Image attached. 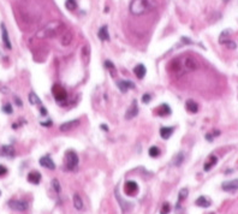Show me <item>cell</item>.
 Masks as SVG:
<instances>
[{
  "label": "cell",
  "mask_w": 238,
  "mask_h": 214,
  "mask_svg": "<svg viewBox=\"0 0 238 214\" xmlns=\"http://www.w3.org/2000/svg\"><path fill=\"white\" fill-rule=\"evenodd\" d=\"M168 72L176 76H183L198 69L197 60L191 55H183L172 59L167 65Z\"/></svg>",
  "instance_id": "6da1fadb"
},
{
  "label": "cell",
  "mask_w": 238,
  "mask_h": 214,
  "mask_svg": "<svg viewBox=\"0 0 238 214\" xmlns=\"http://www.w3.org/2000/svg\"><path fill=\"white\" fill-rule=\"evenodd\" d=\"M156 6V0H132L130 4V11L135 16H141L153 11Z\"/></svg>",
  "instance_id": "7a4b0ae2"
},
{
  "label": "cell",
  "mask_w": 238,
  "mask_h": 214,
  "mask_svg": "<svg viewBox=\"0 0 238 214\" xmlns=\"http://www.w3.org/2000/svg\"><path fill=\"white\" fill-rule=\"evenodd\" d=\"M78 165V157L73 150H68L65 153V167L70 171H73Z\"/></svg>",
  "instance_id": "3957f363"
},
{
  "label": "cell",
  "mask_w": 238,
  "mask_h": 214,
  "mask_svg": "<svg viewBox=\"0 0 238 214\" xmlns=\"http://www.w3.org/2000/svg\"><path fill=\"white\" fill-rule=\"evenodd\" d=\"M52 93H53V96L55 98V100H57L58 102H63V101H65L66 98H68L66 90H65L62 85H58V84L53 85V88H52Z\"/></svg>",
  "instance_id": "277c9868"
},
{
  "label": "cell",
  "mask_w": 238,
  "mask_h": 214,
  "mask_svg": "<svg viewBox=\"0 0 238 214\" xmlns=\"http://www.w3.org/2000/svg\"><path fill=\"white\" fill-rule=\"evenodd\" d=\"M9 207L12 208L13 210L24 212V210L28 209V202L19 201V200H11V201H9Z\"/></svg>",
  "instance_id": "5b68a950"
},
{
  "label": "cell",
  "mask_w": 238,
  "mask_h": 214,
  "mask_svg": "<svg viewBox=\"0 0 238 214\" xmlns=\"http://www.w3.org/2000/svg\"><path fill=\"white\" fill-rule=\"evenodd\" d=\"M124 191H125V194L129 195V196H134V195H136V193L138 191V185H137V183L134 182V180H129V182H126V183H125V185H124Z\"/></svg>",
  "instance_id": "8992f818"
},
{
  "label": "cell",
  "mask_w": 238,
  "mask_h": 214,
  "mask_svg": "<svg viewBox=\"0 0 238 214\" xmlns=\"http://www.w3.org/2000/svg\"><path fill=\"white\" fill-rule=\"evenodd\" d=\"M221 188H223V190L228 191V193H232V191L238 190V178H237V179H232V180H228V182L223 183Z\"/></svg>",
  "instance_id": "52a82bcc"
},
{
  "label": "cell",
  "mask_w": 238,
  "mask_h": 214,
  "mask_svg": "<svg viewBox=\"0 0 238 214\" xmlns=\"http://www.w3.org/2000/svg\"><path fill=\"white\" fill-rule=\"evenodd\" d=\"M117 85H118L119 90H120L122 93H126L128 90L135 88V84H134L132 82H130V81H119V82L117 83Z\"/></svg>",
  "instance_id": "ba28073f"
},
{
  "label": "cell",
  "mask_w": 238,
  "mask_h": 214,
  "mask_svg": "<svg viewBox=\"0 0 238 214\" xmlns=\"http://www.w3.org/2000/svg\"><path fill=\"white\" fill-rule=\"evenodd\" d=\"M40 165L43 166V167H46V168H49V170H54V168H55L54 161H53V160L51 159V157H48V155H45V157H42V158L40 159Z\"/></svg>",
  "instance_id": "9c48e42d"
},
{
  "label": "cell",
  "mask_w": 238,
  "mask_h": 214,
  "mask_svg": "<svg viewBox=\"0 0 238 214\" xmlns=\"http://www.w3.org/2000/svg\"><path fill=\"white\" fill-rule=\"evenodd\" d=\"M26 179H28V182H30L32 184H39L40 183V180H41V173L40 172H36V171H33V172H30L28 174V177H26Z\"/></svg>",
  "instance_id": "30bf717a"
},
{
  "label": "cell",
  "mask_w": 238,
  "mask_h": 214,
  "mask_svg": "<svg viewBox=\"0 0 238 214\" xmlns=\"http://www.w3.org/2000/svg\"><path fill=\"white\" fill-rule=\"evenodd\" d=\"M137 113H138V106H137V102H136V100H135V101H132V105L130 106V108L126 111L125 118H126V119H131V118H134L135 115H137Z\"/></svg>",
  "instance_id": "8fae6325"
},
{
  "label": "cell",
  "mask_w": 238,
  "mask_h": 214,
  "mask_svg": "<svg viewBox=\"0 0 238 214\" xmlns=\"http://www.w3.org/2000/svg\"><path fill=\"white\" fill-rule=\"evenodd\" d=\"M79 124V120L78 119H73V120H70L68 123H64L60 125V131H69V130H72L75 126H77Z\"/></svg>",
  "instance_id": "7c38bea8"
},
{
  "label": "cell",
  "mask_w": 238,
  "mask_h": 214,
  "mask_svg": "<svg viewBox=\"0 0 238 214\" xmlns=\"http://www.w3.org/2000/svg\"><path fill=\"white\" fill-rule=\"evenodd\" d=\"M156 114L161 115V117H166V115H170L171 114V107L167 105V104H164V105H160L158 108H156Z\"/></svg>",
  "instance_id": "4fadbf2b"
},
{
  "label": "cell",
  "mask_w": 238,
  "mask_h": 214,
  "mask_svg": "<svg viewBox=\"0 0 238 214\" xmlns=\"http://www.w3.org/2000/svg\"><path fill=\"white\" fill-rule=\"evenodd\" d=\"M1 33H3V42L5 45V47L7 49H11L12 46H11V42H10V39H9V34H7V29L5 28L4 24H1Z\"/></svg>",
  "instance_id": "5bb4252c"
},
{
  "label": "cell",
  "mask_w": 238,
  "mask_h": 214,
  "mask_svg": "<svg viewBox=\"0 0 238 214\" xmlns=\"http://www.w3.org/2000/svg\"><path fill=\"white\" fill-rule=\"evenodd\" d=\"M196 206H198V207H203V208H208L211 204H212V202H211V200L209 199H207L206 196H200L197 200H196Z\"/></svg>",
  "instance_id": "9a60e30c"
},
{
  "label": "cell",
  "mask_w": 238,
  "mask_h": 214,
  "mask_svg": "<svg viewBox=\"0 0 238 214\" xmlns=\"http://www.w3.org/2000/svg\"><path fill=\"white\" fill-rule=\"evenodd\" d=\"M134 72H135V75L137 76V78H140V79H142L144 76H145V72H147V70H145V66L143 65V64H138L135 69H134Z\"/></svg>",
  "instance_id": "2e32d148"
},
{
  "label": "cell",
  "mask_w": 238,
  "mask_h": 214,
  "mask_svg": "<svg viewBox=\"0 0 238 214\" xmlns=\"http://www.w3.org/2000/svg\"><path fill=\"white\" fill-rule=\"evenodd\" d=\"M98 36L101 41H108L109 40V35H108V30H107V26L104 25L100 28L99 33H98Z\"/></svg>",
  "instance_id": "e0dca14e"
},
{
  "label": "cell",
  "mask_w": 238,
  "mask_h": 214,
  "mask_svg": "<svg viewBox=\"0 0 238 214\" xmlns=\"http://www.w3.org/2000/svg\"><path fill=\"white\" fill-rule=\"evenodd\" d=\"M172 132H173V128L172 126H162L160 129V135H161V137L164 140H168L171 137Z\"/></svg>",
  "instance_id": "ac0fdd59"
},
{
  "label": "cell",
  "mask_w": 238,
  "mask_h": 214,
  "mask_svg": "<svg viewBox=\"0 0 238 214\" xmlns=\"http://www.w3.org/2000/svg\"><path fill=\"white\" fill-rule=\"evenodd\" d=\"M1 154L4 157H11V158H13L15 157V149H13L12 146H3Z\"/></svg>",
  "instance_id": "d6986e66"
},
{
  "label": "cell",
  "mask_w": 238,
  "mask_h": 214,
  "mask_svg": "<svg viewBox=\"0 0 238 214\" xmlns=\"http://www.w3.org/2000/svg\"><path fill=\"white\" fill-rule=\"evenodd\" d=\"M185 107L190 113H196L198 111V105L194 101V100H188L185 102Z\"/></svg>",
  "instance_id": "ffe728a7"
},
{
  "label": "cell",
  "mask_w": 238,
  "mask_h": 214,
  "mask_svg": "<svg viewBox=\"0 0 238 214\" xmlns=\"http://www.w3.org/2000/svg\"><path fill=\"white\" fill-rule=\"evenodd\" d=\"M217 163H218V158H217L215 155H211L209 159H208V161L204 164V167H203L204 171H209V170H211V168H212Z\"/></svg>",
  "instance_id": "44dd1931"
},
{
  "label": "cell",
  "mask_w": 238,
  "mask_h": 214,
  "mask_svg": "<svg viewBox=\"0 0 238 214\" xmlns=\"http://www.w3.org/2000/svg\"><path fill=\"white\" fill-rule=\"evenodd\" d=\"M185 157H184V153H178V154L172 159V165L174 166H181L184 161Z\"/></svg>",
  "instance_id": "7402d4cb"
},
{
  "label": "cell",
  "mask_w": 238,
  "mask_h": 214,
  "mask_svg": "<svg viewBox=\"0 0 238 214\" xmlns=\"http://www.w3.org/2000/svg\"><path fill=\"white\" fill-rule=\"evenodd\" d=\"M73 206H75V208L77 209V210H81V209H83V201H82V199H81V196L78 195V194H75L73 195Z\"/></svg>",
  "instance_id": "603a6c76"
},
{
  "label": "cell",
  "mask_w": 238,
  "mask_h": 214,
  "mask_svg": "<svg viewBox=\"0 0 238 214\" xmlns=\"http://www.w3.org/2000/svg\"><path fill=\"white\" fill-rule=\"evenodd\" d=\"M29 102H30L32 105H41L40 99L37 98V95L34 93V91H32V93L29 94Z\"/></svg>",
  "instance_id": "cb8c5ba5"
},
{
  "label": "cell",
  "mask_w": 238,
  "mask_h": 214,
  "mask_svg": "<svg viewBox=\"0 0 238 214\" xmlns=\"http://www.w3.org/2000/svg\"><path fill=\"white\" fill-rule=\"evenodd\" d=\"M148 153H149V155L152 157V158H158L159 155H160V149L156 147V146H152L151 148H149V150H148Z\"/></svg>",
  "instance_id": "d4e9b609"
},
{
  "label": "cell",
  "mask_w": 238,
  "mask_h": 214,
  "mask_svg": "<svg viewBox=\"0 0 238 214\" xmlns=\"http://www.w3.org/2000/svg\"><path fill=\"white\" fill-rule=\"evenodd\" d=\"M188 189L187 188H184V189H182L181 191H179V195H178V203H177V207H179V204H181V201L182 200H185L187 199V196H188Z\"/></svg>",
  "instance_id": "484cf974"
},
{
  "label": "cell",
  "mask_w": 238,
  "mask_h": 214,
  "mask_svg": "<svg viewBox=\"0 0 238 214\" xmlns=\"http://www.w3.org/2000/svg\"><path fill=\"white\" fill-rule=\"evenodd\" d=\"M65 6H66L68 10H70V11H75L76 7H77V1H76V0H66Z\"/></svg>",
  "instance_id": "4316f807"
},
{
  "label": "cell",
  "mask_w": 238,
  "mask_h": 214,
  "mask_svg": "<svg viewBox=\"0 0 238 214\" xmlns=\"http://www.w3.org/2000/svg\"><path fill=\"white\" fill-rule=\"evenodd\" d=\"M71 40H72V34L70 33V32H66L65 33V35L63 36V45L64 46H66V45H69L70 42H71Z\"/></svg>",
  "instance_id": "83f0119b"
},
{
  "label": "cell",
  "mask_w": 238,
  "mask_h": 214,
  "mask_svg": "<svg viewBox=\"0 0 238 214\" xmlns=\"http://www.w3.org/2000/svg\"><path fill=\"white\" fill-rule=\"evenodd\" d=\"M220 43H223V45L227 46V47H228V48H231V49H234V48H236V43H234L233 41H231V40H221V41H220Z\"/></svg>",
  "instance_id": "f1b7e54d"
},
{
  "label": "cell",
  "mask_w": 238,
  "mask_h": 214,
  "mask_svg": "<svg viewBox=\"0 0 238 214\" xmlns=\"http://www.w3.org/2000/svg\"><path fill=\"white\" fill-rule=\"evenodd\" d=\"M170 212H171V206H170V203L165 202V203H164V206H162V208H161V212H160V214H168Z\"/></svg>",
  "instance_id": "f546056e"
},
{
  "label": "cell",
  "mask_w": 238,
  "mask_h": 214,
  "mask_svg": "<svg viewBox=\"0 0 238 214\" xmlns=\"http://www.w3.org/2000/svg\"><path fill=\"white\" fill-rule=\"evenodd\" d=\"M52 184H53V188H54V190H55V193H60L62 191V188H60V184H59V182H58V179H53L52 180Z\"/></svg>",
  "instance_id": "4dcf8cb0"
},
{
  "label": "cell",
  "mask_w": 238,
  "mask_h": 214,
  "mask_svg": "<svg viewBox=\"0 0 238 214\" xmlns=\"http://www.w3.org/2000/svg\"><path fill=\"white\" fill-rule=\"evenodd\" d=\"M105 66H106V68H107V69L111 71V74H112V75H114V69H115V68H114V65H113V64L109 62V60H106V62H105Z\"/></svg>",
  "instance_id": "1f68e13d"
},
{
  "label": "cell",
  "mask_w": 238,
  "mask_h": 214,
  "mask_svg": "<svg viewBox=\"0 0 238 214\" xmlns=\"http://www.w3.org/2000/svg\"><path fill=\"white\" fill-rule=\"evenodd\" d=\"M3 111H4L5 113H7V114H11L13 110H12V107H11V105H10V104H6V105L3 107Z\"/></svg>",
  "instance_id": "d6a6232c"
},
{
  "label": "cell",
  "mask_w": 238,
  "mask_h": 214,
  "mask_svg": "<svg viewBox=\"0 0 238 214\" xmlns=\"http://www.w3.org/2000/svg\"><path fill=\"white\" fill-rule=\"evenodd\" d=\"M151 100H152V96H151V94H144V95L142 96V101H143V104H148V102H151Z\"/></svg>",
  "instance_id": "836d02e7"
},
{
  "label": "cell",
  "mask_w": 238,
  "mask_h": 214,
  "mask_svg": "<svg viewBox=\"0 0 238 214\" xmlns=\"http://www.w3.org/2000/svg\"><path fill=\"white\" fill-rule=\"evenodd\" d=\"M7 173V168L4 166V165H0V177H3Z\"/></svg>",
  "instance_id": "e575fe53"
},
{
  "label": "cell",
  "mask_w": 238,
  "mask_h": 214,
  "mask_svg": "<svg viewBox=\"0 0 238 214\" xmlns=\"http://www.w3.org/2000/svg\"><path fill=\"white\" fill-rule=\"evenodd\" d=\"M15 101H16V104L18 105V106H23V104H22V101H21V99H18V98H15Z\"/></svg>",
  "instance_id": "d590c367"
},
{
  "label": "cell",
  "mask_w": 238,
  "mask_h": 214,
  "mask_svg": "<svg viewBox=\"0 0 238 214\" xmlns=\"http://www.w3.org/2000/svg\"><path fill=\"white\" fill-rule=\"evenodd\" d=\"M40 110H41V113H42L43 115H46V114H47V112H46V110H45V107H43V106H41V107H40Z\"/></svg>",
  "instance_id": "8d00e7d4"
},
{
  "label": "cell",
  "mask_w": 238,
  "mask_h": 214,
  "mask_svg": "<svg viewBox=\"0 0 238 214\" xmlns=\"http://www.w3.org/2000/svg\"><path fill=\"white\" fill-rule=\"evenodd\" d=\"M41 125H45V126H49V125H52V121H47V123H41Z\"/></svg>",
  "instance_id": "74e56055"
},
{
  "label": "cell",
  "mask_w": 238,
  "mask_h": 214,
  "mask_svg": "<svg viewBox=\"0 0 238 214\" xmlns=\"http://www.w3.org/2000/svg\"><path fill=\"white\" fill-rule=\"evenodd\" d=\"M101 129H102V130H106V131H107V130H108V128H107V125H105V124H102V125H101Z\"/></svg>",
  "instance_id": "f35d334b"
},
{
  "label": "cell",
  "mask_w": 238,
  "mask_h": 214,
  "mask_svg": "<svg viewBox=\"0 0 238 214\" xmlns=\"http://www.w3.org/2000/svg\"><path fill=\"white\" fill-rule=\"evenodd\" d=\"M211 214H214V213H211Z\"/></svg>",
  "instance_id": "ab89813d"
}]
</instances>
